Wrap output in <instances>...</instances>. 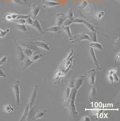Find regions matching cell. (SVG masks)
I'll list each match as a JSON object with an SVG mask.
<instances>
[{
  "mask_svg": "<svg viewBox=\"0 0 120 121\" xmlns=\"http://www.w3.org/2000/svg\"><path fill=\"white\" fill-rule=\"evenodd\" d=\"M77 91V90L75 89V87L72 89L69 98L67 101L64 102V105H66V107L69 108L71 113L75 115H78V112L76 110L75 104Z\"/></svg>",
  "mask_w": 120,
  "mask_h": 121,
  "instance_id": "cell-1",
  "label": "cell"
},
{
  "mask_svg": "<svg viewBox=\"0 0 120 121\" xmlns=\"http://www.w3.org/2000/svg\"><path fill=\"white\" fill-rule=\"evenodd\" d=\"M76 55L75 50L72 49L66 58L63 62V64L61 66L60 70L63 71L65 74L70 70L72 66V61Z\"/></svg>",
  "mask_w": 120,
  "mask_h": 121,
  "instance_id": "cell-2",
  "label": "cell"
},
{
  "mask_svg": "<svg viewBox=\"0 0 120 121\" xmlns=\"http://www.w3.org/2000/svg\"><path fill=\"white\" fill-rule=\"evenodd\" d=\"M12 88L16 98V106H19L20 105V81L18 80L15 81L12 85Z\"/></svg>",
  "mask_w": 120,
  "mask_h": 121,
  "instance_id": "cell-3",
  "label": "cell"
},
{
  "mask_svg": "<svg viewBox=\"0 0 120 121\" xmlns=\"http://www.w3.org/2000/svg\"><path fill=\"white\" fill-rule=\"evenodd\" d=\"M83 40L89 41L91 42L89 36L86 33H82L73 36V39L71 43H79Z\"/></svg>",
  "mask_w": 120,
  "mask_h": 121,
  "instance_id": "cell-4",
  "label": "cell"
},
{
  "mask_svg": "<svg viewBox=\"0 0 120 121\" xmlns=\"http://www.w3.org/2000/svg\"><path fill=\"white\" fill-rule=\"evenodd\" d=\"M39 90V86L38 85H36L35 86L34 89L32 93V94L30 97V100H29V102L28 103L29 104L30 108H32V106H34L35 105V102H36L37 97Z\"/></svg>",
  "mask_w": 120,
  "mask_h": 121,
  "instance_id": "cell-5",
  "label": "cell"
},
{
  "mask_svg": "<svg viewBox=\"0 0 120 121\" xmlns=\"http://www.w3.org/2000/svg\"><path fill=\"white\" fill-rule=\"evenodd\" d=\"M65 74L63 71L59 69L57 71L55 76L53 78L52 82L55 85H60L61 81L65 76Z\"/></svg>",
  "mask_w": 120,
  "mask_h": 121,
  "instance_id": "cell-6",
  "label": "cell"
},
{
  "mask_svg": "<svg viewBox=\"0 0 120 121\" xmlns=\"http://www.w3.org/2000/svg\"><path fill=\"white\" fill-rule=\"evenodd\" d=\"M55 25L61 27L67 19L66 15L64 13H58L56 14Z\"/></svg>",
  "mask_w": 120,
  "mask_h": 121,
  "instance_id": "cell-7",
  "label": "cell"
},
{
  "mask_svg": "<svg viewBox=\"0 0 120 121\" xmlns=\"http://www.w3.org/2000/svg\"><path fill=\"white\" fill-rule=\"evenodd\" d=\"M31 8V11L30 15L33 18H36L40 13L41 7L40 5H37L35 3L30 4Z\"/></svg>",
  "mask_w": 120,
  "mask_h": 121,
  "instance_id": "cell-8",
  "label": "cell"
},
{
  "mask_svg": "<svg viewBox=\"0 0 120 121\" xmlns=\"http://www.w3.org/2000/svg\"><path fill=\"white\" fill-rule=\"evenodd\" d=\"M35 44L37 48H41L47 51H50V49L48 43L45 40H37L35 42Z\"/></svg>",
  "mask_w": 120,
  "mask_h": 121,
  "instance_id": "cell-9",
  "label": "cell"
},
{
  "mask_svg": "<svg viewBox=\"0 0 120 121\" xmlns=\"http://www.w3.org/2000/svg\"><path fill=\"white\" fill-rule=\"evenodd\" d=\"M41 3L44 8L54 7L59 5V3L58 2L53 1L52 0H42Z\"/></svg>",
  "mask_w": 120,
  "mask_h": 121,
  "instance_id": "cell-10",
  "label": "cell"
},
{
  "mask_svg": "<svg viewBox=\"0 0 120 121\" xmlns=\"http://www.w3.org/2000/svg\"><path fill=\"white\" fill-rule=\"evenodd\" d=\"M90 56H91V57L93 59V60L94 64L95 66H96L97 69L98 70H101L100 66L99 65V62H98V61L97 60V59L96 58L94 48H91V47H90Z\"/></svg>",
  "mask_w": 120,
  "mask_h": 121,
  "instance_id": "cell-11",
  "label": "cell"
},
{
  "mask_svg": "<svg viewBox=\"0 0 120 121\" xmlns=\"http://www.w3.org/2000/svg\"><path fill=\"white\" fill-rule=\"evenodd\" d=\"M83 24H84L85 25V26L87 27V28L89 30H90L91 32H96V33H97L100 34L104 36L108 37V36L105 35L103 34V33H101L100 32H99V31H98V28L96 26H95V25H93L91 24L90 23L87 22L85 20L84 21Z\"/></svg>",
  "mask_w": 120,
  "mask_h": 121,
  "instance_id": "cell-12",
  "label": "cell"
},
{
  "mask_svg": "<svg viewBox=\"0 0 120 121\" xmlns=\"http://www.w3.org/2000/svg\"><path fill=\"white\" fill-rule=\"evenodd\" d=\"M20 46L27 47L28 48H30L32 51H35L36 52H39L38 51V50L37 49V47L35 44V42H29V43L20 42Z\"/></svg>",
  "mask_w": 120,
  "mask_h": 121,
  "instance_id": "cell-13",
  "label": "cell"
},
{
  "mask_svg": "<svg viewBox=\"0 0 120 121\" xmlns=\"http://www.w3.org/2000/svg\"><path fill=\"white\" fill-rule=\"evenodd\" d=\"M17 49L18 60L20 62H23L27 57L24 54L20 45H17Z\"/></svg>",
  "mask_w": 120,
  "mask_h": 121,
  "instance_id": "cell-14",
  "label": "cell"
},
{
  "mask_svg": "<svg viewBox=\"0 0 120 121\" xmlns=\"http://www.w3.org/2000/svg\"><path fill=\"white\" fill-rule=\"evenodd\" d=\"M85 78V76L81 75L77 77V78L76 80H75V88L76 90H78L83 85V82L84 81Z\"/></svg>",
  "mask_w": 120,
  "mask_h": 121,
  "instance_id": "cell-15",
  "label": "cell"
},
{
  "mask_svg": "<svg viewBox=\"0 0 120 121\" xmlns=\"http://www.w3.org/2000/svg\"><path fill=\"white\" fill-rule=\"evenodd\" d=\"M88 75L89 76V82L91 86H94L95 84L96 72L95 70L92 69L88 72Z\"/></svg>",
  "mask_w": 120,
  "mask_h": 121,
  "instance_id": "cell-16",
  "label": "cell"
},
{
  "mask_svg": "<svg viewBox=\"0 0 120 121\" xmlns=\"http://www.w3.org/2000/svg\"><path fill=\"white\" fill-rule=\"evenodd\" d=\"M43 54L39 52H33L32 55L29 57V58L31 60L35 63L43 57Z\"/></svg>",
  "mask_w": 120,
  "mask_h": 121,
  "instance_id": "cell-17",
  "label": "cell"
},
{
  "mask_svg": "<svg viewBox=\"0 0 120 121\" xmlns=\"http://www.w3.org/2000/svg\"><path fill=\"white\" fill-rule=\"evenodd\" d=\"M62 30H63L62 27H60L57 25H55L50 28H47L46 30L48 32L56 33L57 34H61L62 33Z\"/></svg>",
  "mask_w": 120,
  "mask_h": 121,
  "instance_id": "cell-18",
  "label": "cell"
},
{
  "mask_svg": "<svg viewBox=\"0 0 120 121\" xmlns=\"http://www.w3.org/2000/svg\"><path fill=\"white\" fill-rule=\"evenodd\" d=\"M32 26V27H33L37 31H38L41 34H44V32H43V30H42V27L40 25L39 22L38 21V20H34Z\"/></svg>",
  "mask_w": 120,
  "mask_h": 121,
  "instance_id": "cell-19",
  "label": "cell"
},
{
  "mask_svg": "<svg viewBox=\"0 0 120 121\" xmlns=\"http://www.w3.org/2000/svg\"><path fill=\"white\" fill-rule=\"evenodd\" d=\"M47 113V110L46 109H42L37 111L35 114L34 118L35 119H40L45 116Z\"/></svg>",
  "mask_w": 120,
  "mask_h": 121,
  "instance_id": "cell-20",
  "label": "cell"
},
{
  "mask_svg": "<svg viewBox=\"0 0 120 121\" xmlns=\"http://www.w3.org/2000/svg\"><path fill=\"white\" fill-rule=\"evenodd\" d=\"M62 30H64L66 34V35L68 36L70 39L71 42L73 40V36L72 35L71 30H70V28L69 26H61Z\"/></svg>",
  "mask_w": 120,
  "mask_h": 121,
  "instance_id": "cell-21",
  "label": "cell"
},
{
  "mask_svg": "<svg viewBox=\"0 0 120 121\" xmlns=\"http://www.w3.org/2000/svg\"><path fill=\"white\" fill-rule=\"evenodd\" d=\"M34 63V62L30 60L29 57H27L23 61V70L24 71L26 70L30 67L31 65H32Z\"/></svg>",
  "mask_w": 120,
  "mask_h": 121,
  "instance_id": "cell-22",
  "label": "cell"
},
{
  "mask_svg": "<svg viewBox=\"0 0 120 121\" xmlns=\"http://www.w3.org/2000/svg\"><path fill=\"white\" fill-rule=\"evenodd\" d=\"M75 78L74 77L65 81V84L68 87L72 89L75 87Z\"/></svg>",
  "mask_w": 120,
  "mask_h": 121,
  "instance_id": "cell-23",
  "label": "cell"
},
{
  "mask_svg": "<svg viewBox=\"0 0 120 121\" xmlns=\"http://www.w3.org/2000/svg\"><path fill=\"white\" fill-rule=\"evenodd\" d=\"M90 47L97 49V50L100 51H102L104 50L103 46L100 43L98 42H91V43L90 44Z\"/></svg>",
  "mask_w": 120,
  "mask_h": 121,
  "instance_id": "cell-24",
  "label": "cell"
},
{
  "mask_svg": "<svg viewBox=\"0 0 120 121\" xmlns=\"http://www.w3.org/2000/svg\"><path fill=\"white\" fill-rule=\"evenodd\" d=\"M20 46L21 47V48L22 49V50L23 51L24 54L27 57H29L33 53V51L31 50L30 48L24 46Z\"/></svg>",
  "mask_w": 120,
  "mask_h": 121,
  "instance_id": "cell-25",
  "label": "cell"
},
{
  "mask_svg": "<svg viewBox=\"0 0 120 121\" xmlns=\"http://www.w3.org/2000/svg\"><path fill=\"white\" fill-rule=\"evenodd\" d=\"M35 105L34 106H32V108H30L29 111V113L27 117L26 120L27 121H30L32 120L34 118V112H35Z\"/></svg>",
  "mask_w": 120,
  "mask_h": 121,
  "instance_id": "cell-26",
  "label": "cell"
},
{
  "mask_svg": "<svg viewBox=\"0 0 120 121\" xmlns=\"http://www.w3.org/2000/svg\"><path fill=\"white\" fill-rule=\"evenodd\" d=\"M29 109H30V107H29V104H27V105L25 108V110L24 111V112L23 113V114L22 116L20 121H24L26 120L27 117L28 115V113H29Z\"/></svg>",
  "mask_w": 120,
  "mask_h": 121,
  "instance_id": "cell-27",
  "label": "cell"
},
{
  "mask_svg": "<svg viewBox=\"0 0 120 121\" xmlns=\"http://www.w3.org/2000/svg\"><path fill=\"white\" fill-rule=\"evenodd\" d=\"M87 34L89 36L91 42H98L97 33L94 32H91Z\"/></svg>",
  "mask_w": 120,
  "mask_h": 121,
  "instance_id": "cell-28",
  "label": "cell"
},
{
  "mask_svg": "<svg viewBox=\"0 0 120 121\" xmlns=\"http://www.w3.org/2000/svg\"><path fill=\"white\" fill-rule=\"evenodd\" d=\"M3 110L6 113H11L14 111V108L11 104H7L4 106Z\"/></svg>",
  "mask_w": 120,
  "mask_h": 121,
  "instance_id": "cell-29",
  "label": "cell"
},
{
  "mask_svg": "<svg viewBox=\"0 0 120 121\" xmlns=\"http://www.w3.org/2000/svg\"><path fill=\"white\" fill-rule=\"evenodd\" d=\"M75 17H73L70 19H67L62 26H68L73 23V21Z\"/></svg>",
  "mask_w": 120,
  "mask_h": 121,
  "instance_id": "cell-30",
  "label": "cell"
},
{
  "mask_svg": "<svg viewBox=\"0 0 120 121\" xmlns=\"http://www.w3.org/2000/svg\"><path fill=\"white\" fill-rule=\"evenodd\" d=\"M16 29L17 30H19L22 32H26L27 31V29L25 25H18L17 24L16 26Z\"/></svg>",
  "mask_w": 120,
  "mask_h": 121,
  "instance_id": "cell-31",
  "label": "cell"
},
{
  "mask_svg": "<svg viewBox=\"0 0 120 121\" xmlns=\"http://www.w3.org/2000/svg\"><path fill=\"white\" fill-rule=\"evenodd\" d=\"M96 94H97V91H96V88L93 87L91 91V93L90 94V98L91 100H94L95 99V98L96 96Z\"/></svg>",
  "mask_w": 120,
  "mask_h": 121,
  "instance_id": "cell-32",
  "label": "cell"
},
{
  "mask_svg": "<svg viewBox=\"0 0 120 121\" xmlns=\"http://www.w3.org/2000/svg\"><path fill=\"white\" fill-rule=\"evenodd\" d=\"M88 5V2L87 0H82L80 3V6H79V8L80 10L83 11L84 10V9Z\"/></svg>",
  "mask_w": 120,
  "mask_h": 121,
  "instance_id": "cell-33",
  "label": "cell"
},
{
  "mask_svg": "<svg viewBox=\"0 0 120 121\" xmlns=\"http://www.w3.org/2000/svg\"><path fill=\"white\" fill-rule=\"evenodd\" d=\"M10 31V30L9 29H6L5 30H3L0 29V38H3L5 37Z\"/></svg>",
  "mask_w": 120,
  "mask_h": 121,
  "instance_id": "cell-34",
  "label": "cell"
},
{
  "mask_svg": "<svg viewBox=\"0 0 120 121\" xmlns=\"http://www.w3.org/2000/svg\"><path fill=\"white\" fill-rule=\"evenodd\" d=\"M105 15V12L104 11L101 10L100 11H99L97 12L96 14V17L97 19V20H100Z\"/></svg>",
  "mask_w": 120,
  "mask_h": 121,
  "instance_id": "cell-35",
  "label": "cell"
},
{
  "mask_svg": "<svg viewBox=\"0 0 120 121\" xmlns=\"http://www.w3.org/2000/svg\"><path fill=\"white\" fill-rule=\"evenodd\" d=\"M71 89L69 87H67V88L65 89V92H64V100L65 101H67L69 98L70 95V93H71Z\"/></svg>",
  "mask_w": 120,
  "mask_h": 121,
  "instance_id": "cell-36",
  "label": "cell"
},
{
  "mask_svg": "<svg viewBox=\"0 0 120 121\" xmlns=\"http://www.w3.org/2000/svg\"><path fill=\"white\" fill-rule=\"evenodd\" d=\"M12 22L15 23L16 24L18 25H25L26 24V20L23 19H18L12 21Z\"/></svg>",
  "mask_w": 120,
  "mask_h": 121,
  "instance_id": "cell-37",
  "label": "cell"
},
{
  "mask_svg": "<svg viewBox=\"0 0 120 121\" xmlns=\"http://www.w3.org/2000/svg\"><path fill=\"white\" fill-rule=\"evenodd\" d=\"M66 15L67 19H70V18L74 17V14H73V10L72 9H69L67 11Z\"/></svg>",
  "mask_w": 120,
  "mask_h": 121,
  "instance_id": "cell-38",
  "label": "cell"
},
{
  "mask_svg": "<svg viewBox=\"0 0 120 121\" xmlns=\"http://www.w3.org/2000/svg\"><path fill=\"white\" fill-rule=\"evenodd\" d=\"M5 20L7 22H12L13 21L11 13H7L5 16Z\"/></svg>",
  "mask_w": 120,
  "mask_h": 121,
  "instance_id": "cell-39",
  "label": "cell"
},
{
  "mask_svg": "<svg viewBox=\"0 0 120 121\" xmlns=\"http://www.w3.org/2000/svg\"><path fill=\"white\" fill-rule=\"evenodd\" d=\"M33 21L34 20H33V19L32 18L31 16H30L29 17H28L27 19H26V24L25 25L32 26L33 24Z\"/></svg>",
  "mask_w": 120,
  "mask_h": 121,
  "instance_id": "cell-40",
  "label": "cell"
},
{
  "mask_svg": "<svg viewBox=\"0 0 120 121\" xmlns=\"http://www.w3.org/2000/svg\"><path fill=\"white\" fill-rule=\"evenodd\" d=\"M85 20L81 19L80 18H75L73 23H77V24H82L84 23V21Z\"/></svg>",
  "mask_w": 120,
  "mask_h": 121,
  "instance_id": "cell-41",
  "label": "cell"
},
{
  "mask_svg": "<svg viewBox=\"0 0 120 121\" xmlns=\"http://www.w3.org/2000/svg\"><path fill=\"white\" fill-rule=\"evenodd\" d=\"M7 60V57L6 56H3L0 60V66L4 65L6 63Z\"/></svg>",
  "mask_w": 120,
  "mask_h": 121,
  "instance_id": "cell-42",
  "label": "cell"
},
{
  "mask_svg": "<svg viewBox=\"0 0 120 121\" xmlns=\"http://www.w3.org/2000/svg\"><path fill=\"white\" fill-rule=\"evenodd\" d=\"M30 15H21V14H18L17 18L16 19H27L28 17H29L30 16Z\"/></svg>",
  "mask_w": 120,
  "mask_h": 121,
  "instance_id": "cell-43",
  "label": "cell"
},
{
  "mask_svg": "<svg viewBox=\"0 0 120 121\" xmlns=\"http://www.w3.org/2000/svg\"><path fill=\"white\" fill-rule=\"evenodd\" d=\"M11 1L16 5H24V3L22 2L21 0H11Z\"/></svg>",
  "mask_w": 120,
  "mask_h": 121,
  "instance_id": "cell-44",
  "label": "cell"
},
{
  "mask_svg": "<svg viewBox=\"0 0 120 121\" xmlns=\"http://www.w3.org/2000/svg\"><path fill=\"white\" fill-rule=\"evenodd\" d=\"M112 76L113 77V79H114V81L115 82H118L119 81V76H118V75L117 74V73L116 72L112 74Z\"/></svg>",
  "mask_w": 120,
  "mask_h": 121,
  "instance_id": "cell-45",
  "label": "cell"
},
{
  "mask_svg": "<svg viewBox=\"0 0 120 121\" xmlns=\"http://www.w3.org/2000/svg\"><path fill=\"white\" fill-rule=\"evenodd\" d=\"M0 77H6V75L5 73L4 72V71L1 69H0Z\"/></svg>",
  "mask_w": 120,
  "mask_h": 121,
  "instance_id": "cell-46",
  "label": "cell"
},
{
  "mask_svg": "<svg viewBox=\"0 0 120 121\" xmlns=\"http://www.w3.org/2000/svg\"><path fill=\"white\" fill-rule=\"evenodd\" d=\"M108 79H109V80L110 82L112 83V84H113L114 82V79H113V77L112 75H109L108 76Z\"/></svg>",
  "mask_w": 120,
  "mask_h": 121,
  "instance_id": "cell-47",
  "label": "cell"
},
{
  "mask_svg": "<svg viewBox=\"0 0 120 121\" xmlns=\"http://www.w3.org/2000/svg\"><path fill=\"white\" fill-rule=\"evenodd\" d=\"M117 71V69L116 68H113V69L110 70V71H109V75H112V74L115 73V72H116Z\"/></svg>",
  "mask_w": 120,
  "mask_h": 121,
  "instance_id": "cell-48",
  "label": "cell"
},
{
  "mask_svg": "<svg viewBox=\"0 0 120 121\" xmlns=\"http://www.w3.org/2000/svg\"><path fill=\"white\" fill-rule=\"evenodd\" d=\"M82 120L85 121H90L91 120H90V118L89 117L85 116L82 119Z\"/></svg>",
  "mask_w": 120,
  "mask_h": 121,
  "instance_id": "cell-49",
  "label": "cell"
},
{
  "mask_svg": "<svg viewBox=\"0 0 120 121\" xmlns=\"http://www.w3.org/2000/svg\"><path fill=\"white\" fill-rule=\"evenodd\" d=\"M119 60H120V53H118L116 56V59H115V63H116V61H119Z\"/></svg>",
  "mask_w": 120,
  "mask_h": 121,
  "instance_id": "cell-50",
  "label": "cell"
},
{
  "mask_svg": "<svg viewBox=\"0 0 120 121\" xmlns=\"http://www.w3.org/2000/svg\"><path fill=\"white\" fill-rule=\"evenodd\" d=\"M21 1H22V2L24 3V4H27V2H28V0H21Z\"/></svg>",
  "mask_w": 120,
  "mask_h": 121,
  "instance_id": "cell-51",
  "label": "cell"
},
{
  "mask_svg": "<svg viewBox=\"0 0 120 121\" xmlns=\"http://www.w3.org/2000/svg\"><path fill=\"white\" fill-rule=\"evenodd\" d=\"M31 1V0H28V2H29V4H30V1Z\"/></svg>",
  "mask_w": 120,
  "mask_h": 121,
  "instance_id": "cell-52",
  "label": "cell"
},
{
  "mask_svg": "<svg viewBox=\"0 0 120 121\" xmlns=\"http://www.w3.org/2000/svg\"><path fill=\"white\" fill-rule=\"evenodd\" d=\"M116 0L117 1H118V2H119L120 1V0Z\"/></svg>",
  "mask_w": 120,
  "mask_h": 121,
  "instance_id": "cell-53",
  "label": "cell"
}]
</instances>
